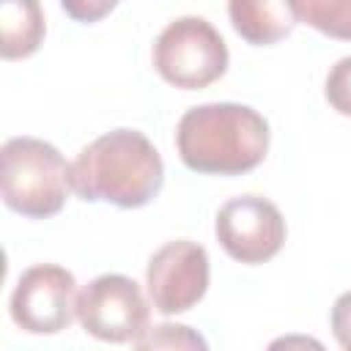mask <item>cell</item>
I'll use <instances>...</instances> for the list:
<instances>
[{"label":"cell","mask_w":351,"mask_h":351,"mask_svg":"<svg viewBox=\"0 0 351 351\" xmlns=\"http://www.w3.org/2000/svg\"><path fill=\"white\" fill-rule=\"evenodd\" d=\"M69 178L71 192L88 203L143 208L159 195L165 165L143 132L112 129L77 154Z\"/></svg>","instance_id":"6da1fadb"},{"label":"cell","mask_w":351,"mask_h":351,"mask_svg":"<svg viewBox=\"0 0 351 351\" xmlns=\"http://www.w3.org/2000/svg\"><path fill=\"white\" fill-rule=\"evenodd\" d=\"M176 145L181 162L195 173L244 176L266 159L269 123L247 104L211 101L181 115Z\"/></svg>","instance_id":"7a4b0ae2"},{"label":"cell","mask_w":351,"mask_h":351,"mask_svg":"<svg viewBox=\"0 0 351 351\" xmlns=\"http://www.w3.org/2000/svg\"><path fill=\"white\" fill-rule=\"evenodd\" d=\"M71 165L63 154L38 137H11L0 151V192L3 203L27 217L47 219L60 214L71 189Z\"/></svg>","instance_id":"3957f363"},{"label":"cell","mask_w":351,"mask_h":351,"mask_svg":"<svg viewBox=\"0 0 351 351\" xmlns=\"http://www.w3.org/2000/svg\"><path fill=\"white\" fill-rule=\"evenodd\" d=\"M154 69L181 90H200L228 71V44L203 16L173 19L154 41Z\"/></svg>","instance_id":"277c9868"},{"label":"cell","mask_w":351,"mask_h":351,"mask_svg":"<svg viewBox=\"0 0 351 351\" xmlns=\"http://www.w3.org/2000/svg\"><path fill=\"white\" fill-rule=\"evenodd\" d=\"M148 318L151 307L126 274H99L77 296L80 326L104 343L140 340L148 332Z\"/></svg>","instance_id":"5b68a950"},{"label":"cell","mask_w":351,"mask_h":351,"mask_svg":"<svg viewBox=\"0 0 351 351\" xmlns=\"http://www.w3.org/2000/svg\"><path fill=\"white\" fill-rule=\"evenodd\" d=\"M77 280L58 263L25 269L11 293V318L30 335H58L77 318Z\"/></svg>","instance_id":"8992f818"},{"label":"cell","mask_w":351,"mask_h":351,"mask_svg":"<svg viewBox=\"0 0 351 351\" xmlns=\"http://www.w3.org/2000/svg\"><path fill=\"white\" fill-rule=\"evenodd\" d=\"M219 247L239 263L258 266L271 261L285 244V219L280 208L261 195L230 197L214 219Z\"/></svg>","instance_id":"52a82bcc"},{"label":"cell","mask_w":351,"mask_h":351,"mask_svg":"<svg viewBox=\"0 0 351 351\" xmlns=\"http://www.w3.org/2000/svg\"><path fill=\"white\" fill-rule=\"evenodd\" d=\"M208 274V252L203 244L189 239L167 241L148 261V296L162 315L186 313L206 296Z\"/></svg>","instance_id":"ba28073f"},{"label":"cell","mask_w":351,"mask_h":351,"mask_svg":"<svg viewBox=\"0 0 351 351\" xmlns=\"http://www.w3.org/2000/svg\"><path fill=\"white\" fill-rule=\"evenodd\" d=\"M233 30L252 47H269L285 38L296 27V14L291 3H252V0H233L228 5Z\"/></svg>","instance_id":"9c48e42d"},{"label":"cell","mask_w":351,"mask_h":351,"mask_svg":"<svg viewBox=\"0 0 351 351\" xmlns=\"http://www.w3.org/2000/svg\"><path fill=\"white\" fill-rule=\"evenodd\" d=\"M0 55L5 60L30 58L44 38V14L33 0H5L0 5Z\"/></svg>","instance_id":"30bf717a"},{"label":"cell","mask_w":351,"mask_h":351,"mask_svg":"<svg viewBox=\"0 0 351 351\" xmlns=\"http://www.w3.org/2000/svg\"><path fill=\"white\" fill-rule=\"evenodd\" d=\"M293 14L318 33L351 41V0H293Z\"/></svg>","instance_id":"8fae6325"},{"label":"cell","mask_w":351,"mask_h":351,"mask_svg":"<svg viewBox=\"0 0 351 351\" xmlns=\"http://www.w3.org/2000/svg\"><path fill=\"white\" fill-rule=\"evenodd\" d=\"M134 351H208V343L186 324H156L134 340Z\"/></svg>","instance_id":"7c38bea8"},{"label":"cell","mask_w":351,"mask_h":351,"mask_svg":"<svg viewBox=\"0 0 351 351\" xmlns=\"http://www.w3.org/2000/svg\"><path fill=\"white\" fill-rule=\"evenodd\" d=\"M326 101L335 112L351 118V55L340 58L326 74Z\"/></svg>","instance_id":"4fadbf2b"},{"label":"cell","mask_w":351,"mask_h":351,"mask_svg":"<svg viewBox=\"0 0 351 351\" xmlns=\"http://www.w3.org/2000/svg\"><path fill=\"white\" fill-rule=\"evenodd\" d=\"M332 332L343 348H351V291L340 293L332 304Z\"/></svg>","instance_id":"5bb4252c"},{"label":"cell","mask_w":351,"mask_h":351,"mask_svg":"<svg viewBox=\"0 0 351 351\" xmlns=\"http://www.w3.org/2000/svg\"><path fill=\"white\" fill-rule=\"evenodd\" d=\"M266 351H326L321 340L310 337V335H282V337H274Z\"/></svg>","instance_id":"9a60e30c"},{"label":"cell","mask_w":351,"mask_h":351,"mask_svg":"<svg viewBox=\"0 0 351 351\" xmlns=\"http://www.w3.org/2000/svg\"><path fill=\"white\" fill-rule=\"evenodd\" d=\"M63 11L66 14H71L74 19H80V22H93V19H99L101 14H107V11H112V3H99V5H80V3H63Z\"/></svg>","instance_id":"2e32d148"},{"label":"cell","mask_w":351,"mask_h":351,"mask_svg":"<svg viewBox=\"0 0 351 351\" xmlns=\"http://www.w3.org/2000/svg\"><path fill=\"white\" fill-rule=\"evenodd\" d=\"M346 351H351V348H346Z\"/></svg>","instance_id":"e0dca14e"}]
</instances>
